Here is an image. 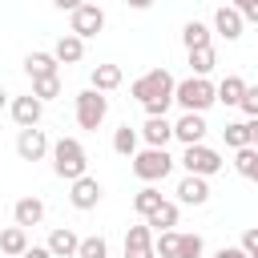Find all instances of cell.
I'll return each mask as SVG.
<instances>
[{
	"label": "cell",
	"instance_id": "52a82bcc",
	"mask_svg": "<svg viewBox=\"0 0 258 258\" xmlns=\"http://www.w3.org/2000/svg\"><path fill=\"white\" fill-rule=\"evenodd\" d=\"M105 28V12L97 8V4H81L77 12H73V36H81V40H89V36H97Z\"/></svg>",
	"mask_w": 258,
	"mask_h": 258
},
{
	"label": "cell",
	"instance_id": "d6986e66",
	"mask_svg": "<svg viewBox=\"0 0 258 258\" xmlns=\"http://www.w3.org/2000/svg\"><path fill=\"white\" fill-rule=\"evenodd\" d=\"M24 73H28L32 81L56 77V56H52V52H28V56H24Z\"/></svg>",
	"mask_w": 258,
	"mask_h": 258
},
{
	"label": "cell",
	"instance_id": "4316f807",
	"mask_svg": "<svg viewBox=\"0 0 258 258\" xmlns=\"http://www.w3.org/2000/svg\"><path fill=\"white\" fill-rule=\"evenodd\" d=\"M234 169H238L242 177H250V181H258V149H254V145H246V149H238V157H234Z\"/></svg>",
	"mask_w": 258,
	"mask_h": 258
},
{
	"label": "cell",
	"instance_id": "f35d334b",
	"mask_svg": "<svg viewBox=\"0 0 258 258\" xmlns=\"http://www.w3.org/2000/svg\"><path fill=\"white\" fill-rule=\"evenodd\" d=\"M52 4H56V8H60V12H77V8H81V4H85V0H52Z\"/></svg>",
	"mask_w": 258,
	"mask_h": 258
},
{
	"label": "cell",
	"instance_id": "4fadbf2b",
	"mask_svg": "<svg viewBox=\"0 0 258 258\" xmlns=\"http://www.w3.org/2000/svg\"><path fill=\"white\" fill-rule=\"evenodd\" d=\"M177 198H181L185 206H206V202H210V185H206V177L185 173V177L177 181Z\"/></svg>",
	"mask_w": 258,
	"mask_h": 258
},
{
	"label": "cell",
	"instance_id": "ab89813d",
	"mask_svg": "<svg viewBox=\"0 0 258 258\" xmlns=\"http://www.w3.org/2000/svg\"><path fill=\"white\" fill-rule=\"evenodd\" d=\"M246 129H250V145L258 149V117H250V121H246Z\"/></svg>",
	"mask_w": 258,
	"mask_h": 258
},
{
	"label": "cell",
	"instance_id": "83f0119b",
	"mask_svg": "<svg viewBox=\"0 0 258 258\" xmlns=\"http://www.w3.org/2000/svg\"><path fill=\"white\" fill-rule=\"evenodd\" d=\"M181 40H185V48H206V44H210V28H206L202 20H189V24L181 28Z\"/></svg>",
	"mask_w": 258,
	"mask_h": 258
},
{
	"label": "cell",
	"instance_id": "6da1fadb",
	"mask_svg": "<svg viewBox=\"0 0 258 258\" xmlns=\"http://www.w3.org/2000/svg\"><path fill=\"white\" fill-rule=\"evenodd\" d=\"M173 85H177V81H173L165 69H149L145 77H137V81H133V89H129V93L145 105V113H149V117H165V109L173 105Z\"/></svg>",
	"mask_w": 258,
	"mask_h": 258
},
{
	"label": "cell",
	"instance_id": "7c38bea8",
	"mask_svg": "<svg viewBox=\"0 0 258 258\" xmlns=\"http://www.w3.org/2000/svg\"><path fill=\"white\" fill-rule=\"evenodd\" d=\"M40 113H44V105H40V101H36L32 93H28V97H16V101H12V121H16L20 129H32V125L40 121Z\"/></svg>",
	"mask_w": 258,
	"mask_h": 258
},
{
	"label": "cell",
	"instance_id": "7a4b0ae2",
	"mask_svg": "<svg viewBox=\"0 0 258 258\" xmlns=\"http://www.w3.org/2000/svg\"><path fill=\"white\" fill-rule=\"evenodd\" d=\"M52 169H56V177H64V181L85 177V169H89L85 145H81L77 137H60V141L52 145Z\"/></svg>",
	"mask_w": 258,
	"mask_h": 258
},
{
	"label": "cell",
	"instance_id": "ba28073f",
	"mask_svg": "<svg viewBox=\"0 0 258 258\" xmlns=\"http://www.w3.org/2000/svg\"><path fill=\"white\" fill-rule=\"evenodd\" d=\"M16 153H20V161H40L44 153H48V137H44V129H20V137H16Z\"/></svg>",
	"mask_w": 258,
	"mask_h": 258
},
{
	"label": "cell",
	"instance_id": "ac0fdd59",
	"mask_svg": "<svg viewBox=\"0 0 258 258\" xmlns=\"http://www.w3.org/2000/svg\"><path fill=\"white\" fill-rule=\"evenodd\" d=\"M52 56H56V64H77V60L85 56V40H81V36H73V32H64V36L56 40Z\"/></svg>",
	"mask_w": 258,
	"mask_h": 258
},
{
	"label": "cell",
	"instance_id": "1f68e13d",
	"mask_svg": "<svg viewBox=\"0 0 258 258\" xmlns=\"http://www.w3.org/2000/svg\"><path fill=\"white\" fill-rule=\"evenodd\" d=\"M177 242H181V234L161 230V234L153 238V254H161V258H177Z\"/></svg>",
	"mask_w": 258,
	"mask_h": 258
},
{
	"label": "cell",
	"instance_id": "277c9868",
	"mask_svg": "<svg viewBox=\"0 0 258 258\" xmlns=\"http://www.w3.org/2000/svg\"><path fill=\"white\" fill-rule=\"evenodd\" d=\"M181 165H185V173H194V177H214L226 161H222V153L210 149V145H185Z\"/></svg>",
	"mask_w": 258,
	"mask_h": 258
},
{
	"label": "cell",
	"instance_id": "484cf974",
	"mask_svg": "<svg viewBox=\"0 0 258 258\" xmlns=\"http://www.w3.org/2000/svg\"><path fill=\"white\" fill-rule=\"evenodd\" d=\"M113 153H121V157H133L137 153V129L133 125H121L113 133Z\"/></svg>",
	"mask_w": 258,
	"mask_h": 258
},
{
	"label": "cell",
	"instance_id": "f1b7e54d",
	"mask_svg": "<svg viewBox=\"0 0 258 258\" xmlns=\"http://www.w3.org/2000/svg\"><path fill=\"white\" fill-rule=\"evenodd\" d=\"M222 137H226L230 149H246V145H250V129H246V121H230V125L222 129Z\"/></svg>",
	"mask_w": 258,
	"mask_h": 258
},
{
	"label": "cell",
	"instance_id": "7402d4cb",
	"mask_svg": "<svg viewBox=\"0 0 258 258\" xmlns=\"http://www.w3.org/2000/svg\"><path fill=\"white\" fill-rule=\"evenodd\" d=\"M145 226H149L153 234H161V230H173V226H177V206H173V202H161V206H157V210L145 218Z\"/></svg>",
	"mask_w": 258,
	"mask_h": 258
},
{
	"label": "cell",
	"instance_id": "8992f818",
	"mask_svg": "<svg viewBox=\"0 0 258 258\" xmlns=\"http://www.w3.org/2000/svg\"><path fill=\"white\" fill-rule=\"evenodd\" d=\"M105 113H109V97L105 93H97V89L77 93V125L81 129H97L105 121Z\"/></svg>",
	"mask_w": 258,
	"mask_h": 258
},
{
	"label": "cell",
	"instance_id": "9c48e42d",
	"mask_svg": "<svg viewBox=\"0 0 258 258\" xmlns=\"http://www.w3.org/2000/svg\"><path fill=\"white\" fill-rule=\"evenodd\" d=\"M125 258H157L153 254V230L145 222L129 226V234H125Z\"/></svg>",
	"mask_w": 258,
	"mask_h": 258
},
{
	"label": "cell",
	"instance_id": "7bdbcfd3",
	"mask_svg": "<svg viewBox=\"0 0 258 258\" xmlns=\"http://www.w3.org/2000/svg\"><path fill=\"white\" fill-rule=\"evenodd\" d=\"M254 258H258V254H254Z\"/></svg>",
	"mask_w": 258,
	"mask_h": 258
},
{
	"label": "cell",
	"instance_id": "9a60e30c",
	"mask_svg": "<svg viewBox=\"0 0 258 258\" xmlns=\"http://www.w3.org/2000/svg\"><path fill=\"white\" fill-rule=\"evenodd\" d=\"M77 246H81V238H77L69 226H60V230L48 234V254H52V258H77Z\"/></svg>",
	"mask_w": 258,
	"mask_h": 258
},
{
	"label": "cell",
	"instance_id": "836d02e7",
	"mask_svg": "<svg viewBox=\"0 0 258 258\" xmlns=\"http://www.w3.org/2000/svg\"><path fill=\"white\" fill-rule=\"evenodd\" d=\"M238 109H242L246 117H258V85H254V89L246 85V93H242V101H238Z\"/></svg>",
	"mask_w": 258,
	"mask_h": 258
},
{
	"label": "cell",
	"instance_id": "8fae6325",
	"mask_svg": "<svg viewBox=\"0 0 258 258\" xmlns=\"http://www.w3.org/2000/svg\"><path fill=\"white\" fill-rule=\"evenodd\" d=\"M101 194H105V189H101V181L85 173V177H77V181H73V194H69V202H73L77 210H93V206L101 202Z\"/></svg>",
	"mask_w": 258,
	"mask_h": 258
},
{
	"label": "cell",
	"instance_id": "60d3db41",
	"mask_svg": "<svg viewBox=\"0 0 258 258\" xmlns=\"http://www.w3.org/2000/svg\"><path fill=\"white\" fill-rule=\"evenodd\" d=\"M129 8H137V12H145V8H153V0H125Z\"/></svg>",
	"mask_w": 258,
	"mask_h": 258
},
{
	"label": "cell",
	"instance_id": "d590c367",
	"mask_svg": "<svg viewBox=\"0 0 258 258\" xmlns=\"http://www.w3.org/2000/svg\"><path fill=\"white\" fill-rule=\"evenodd\" d=\"M242 250H246V254H250V258H254V254H258V226H250V230H246V234H242Z\"/></svg>",
	"mask_w": 258,
	"mask_h": 258
},
{
	"label": "cell",
	"instance_id": "30bf717a",
	"mask_svg": "<svg viewBox=\"0 0 258 258\" xmlns=\"http://www.w3.org/2000/svg\"><path fill=\"white\" fill-rule=\"evenodd\" d=\"M206 117L202 113H181V121L173 125V137L181 141V145H202V137H206Z\"/></svg>",
	"mask_w": 258,
	"mask_h": 258
},
{
	"label": "cell",
	"instance_id": "5b68a950",
	"mask_svg": "<svg viewBox=\"0 0 258 258\" xmlns=\"http://www.w3.org/2000/svg\"><path fill=\"white\" fill-rule=\"evenodd\" d=\"M173 169V157L165 153V149H141V153H133V173L141 177V181H161L165 173Z\"/></svg>",
	"mask_w": 258,
	"mask_h": 258
},
{
	"label": "cell",
	"instance_id": "5bb4252c",
	"mask_svg": "<svg viewBox=\"0 0 258 258\" xmlns=\"http://www.w3.org/2000/svg\"><path fill=\"white\" fill-rule=\"evenodd\" d=\"M12 218H16L20 230L40 226V222H44V202H40V198H20V202L12 206Z\"/></svg>",
	"mask_w": 258,
	"mask_h": 258
},
{
	"label": "cell",
	"instance_id": "e0dca14e",
	"mask_svg": "<svg viewBox=\"0 0 258 258\" xmlns=\"http://www.w3.org/2000/svg\"><path fill=\"white\" fill-rule=\"evenodd\" d=\"M141 137H145L149 149H165V141L173 137V125H169L165 117H149V121L141 125Z\"/></svg>",
	"mask_w": 258,
	"mask_h": 258
},
{
	"label": "cell",
	"instance_id": "ffe728a7",
	"mask_svg": "<svg viewBox=\"0 0 258 258\" xmlns=\"http://www.w3.org/2000/svg\"><path fill=\"white\" fill-rule=\"evenodd\" d=\"M89 89H97V93H113L117 85H121V64H97L93 73H89Z\"/></svg>",
	"mask_w": 258,
	"mask_h": 258
},
{
	"label": "cell",
	"instance_id": "603a6c76",
	"mask_svg": "<svg viewBox=\"0 0 258 258\" xmlns=\"http://www.w3.org/2000/svg\"><path fill=\"white\" fill-rule=\"evenodd\" d=\"M214 93H218V101H222V105H238V101H242V93H246V81H242V77H226L222 85H214Z\"/></svg>",
	"mask_w": 258,
	"mask_h": 258
},
{
	"label": "cell",
	"instance_id": "cb8c5ba5",
	"mask_svg": "<svg viewBox=\"0 0 258 258\" xmlns=\"http://www.w3.org/2000/svg\"><path fill=\"white\" fill-rule=\"evenodd\" d=\"M161 202H165V198H161V189H153V185H145V189H137V194H133V210H137L141 218H149Z\"/></svg>",
	"mask_w": 258,
	"mask_h": 258
},
{
	"label": "cell",
	"instance_id": "44dd1931",
	"mask_svg": "<svg viewBox=\"0 0 258 258\" xmlns=\"http://www.w3.org/2000/svg\"><path fill=\"white\" fill-rule=\"evenodd\" d=\"M24 250H28V234H24L20 226L0 230V254H4V258H20Z\"/></svg>",
	"mask_w": 258,
	"mask_h": 258
},
{
	"label": "cell",
	"instance_id": "4dcf8cb0",
	"mask_svg": "<svg viewBox=\"0 0 258 258\" xmlns=\"http://www.w3.org/2000/svg\"><path fill=\"white\" fill-rule=\"evenodd\" d=\"M32 97L44 105V101H52V97H60V77H40V81H32Z\"/></svg>",
	"mask_w": 258,
	"mask_h": 258
},
{
	"label": "cell",
	"instance_id": "3957f363",
	"mask_svg": "<svg viewBox=\"0 0 258 258\" xmlns=\"http://www.w3.org/2000/svg\"><path fill=\"white\" fill-rule=\"evenodd\" d=\"M173 101H177L185 113H206V109L218 101V93H214V85H210L206 77H189V81H177V85H173Z\"/></svg>",
	"mask_w": 258,
	"mask_h": 258
},
{
	"label": "cell",
	"instance_id": "2e32d148",
	"mask_svg": "<svg viewBox=\"0 0 258 258\" xmlns=\"http://www.w3.org/2000/svg\"><path fill=\"white\" fill-rule=\"evenodd\" d=\"M242 24H246V20H242L230 4H222V8L214 12V28H218V36H226V40H238V36H242Z\"/></svg>",
	"mask_w": 258,
	"mask_h": 258
},
{
	"label": "cell",
	"instance_id": "b9f144b4",
	"mask_svg": "<svg viewBox=\"0 0 258 258\" xmlns=\"http://www.w3.org/2000/svg\"><path fill=\"white\" fill-rule=\"evenodd\" d=\"M4 97H8V93H4V89H0V109H4Z\"/></svg>",
	"mask_w": 258,
	"mask_h": 258
},
{
	"label": "cell",
	"instance_id": "e575fe53",
	"mask_svg": "<svg viewBox=\"0 0 258 258\" xmlns=\"http://www.w3.org/2000/svg\"><path fill=\"white\" fill-rule=\"evenodd\" d=\"M230 8H234L242 20H254V24H258V0H234Z\"/></svg>",
	"mask_w": 258,
	"mask_h": 258
},
{
	"label": "cell",
	"instance_id": "8d00e7d4",
	"mask_svg": "<svg viewBox=\"0 0 258 258\" xmlns=\"http://www.w3.org/2000/svg\"><path fill=\"white\" fill-rule=\"evenodd\" d=\"M214 258H250V254H246L242 246H222V250H218Z\"/></svg>",
	"mask_w": 258,
	"mask_h": 258
},
{
	"label": "cell",
	"instance_id": "d4e9b609",
	"mask_svg": "<svg viewBox=\"0 0 258 258\" xmlns=\"http://www.w3.org/2000/svg\"><path fill=\"white\" fill-rule=\"evenodd\" d=\"M214 64H218L214 44H206V48H189V69H194V77H206Z\"/></svg>",
	"mask_w": 258,
	"mask_h": 258
},
{
	"label": "cell",
	"instance_id": "d6a6232c",
	"mask_svg": "<svg viewBox=\"0 0 258 258\" xmlns=\"http://www.w3.org/2000/svg\"><path fill=\"white\" fill-rule=\"evenodd\" d=\"M202 250H206L202 234H181V242H177V258H202Z\"/></svg>",
	"mask_w": 258,
	"mask_h": 258
},
{
	"label": "cell",
	"instance_id": "f546056e",
	"mask_svg": "<svg viewBox=\"0 0 258 258\" xmlns=\"http://www.w3.org/2000/svg\"><path fill=\"white\" fill-rule=\"evenodd\" d=\"M77 258H109V242H105L101 234H93V238H81V246H77Z\"/></svg>",
	"mask_w": 258,
	"mask_h": 258
},
{
	"label": "cell",
	"instance_id": "74e56055",
	"mask_svg": "<svg viewBox=\"0 0 258 258\" xmlns=\"http://www.w3.org/2000/svg\"><path fill=\"white\" fill-rule=\"evenodd\" d=\"M20 258H52V254H48V246H28Z\"/></svg>",
	"mask_w": 258,
	"mask_h": 258
}]
</instances>
